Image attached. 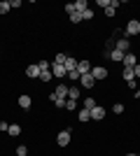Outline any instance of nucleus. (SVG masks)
I'll use <instances>...</instances> for the list:
<instances>
[{"instance_id":"obj_25","label":"nucleus","mask_w":140,"mask_h":156,"mask_svg":"<svg viewBox=\"0 0 140 156\" xmlns=\"http://www.w3.org/2000/svg\"><path fill=\"white\" fill-rule=\"evenodd\" d=\"M70 21H73V23H82V14L80 12H73V14H70Z\"/></svg>"},{"instance_id":"obj_20","label":"nucleus","mask_w":140,"mask_h":156,"mask_svg":"<svg viewBox=\"0 0 140 156\" xmlns=\"http://www.w3.org/2000/svg\"><path fill=\"white\" fill-rule=\"evenodd\" d=\"M7 133H9V135H19V133H21V126L19 124H9V128H7Z\"/></svg>"},{"instance_id":"obj_2","label":"nucleus","mask_w":140,"mask_h":156,"mask_svg":"<svg viewBox=\"0 0 140 156\" xmlns=\"http://www.w3.org/2000/svg\"><path fill=\"white\" fill-rule=\"evenodd\" d=\"M114 49L121 54H128V49H131V42H128V37H119L117 42H114Z\"/></svg>"},{"instance_id":"obj_30","label":"nucleus","mask_w":140,"mask_h":156,"mask_svg":"<svg viewBox=\"0 0 140 156\" xmlns=\"http://www.w3.org/2000/svg\"><path fill=\"white\" fill-rule=\"evenodd\" d=\"M66 58H68L66 54H56V58H54V63H61V65H63V63H66Z\"/></svg>"},{"instance_id":"obj_29","label":"nucleus","mask_w":140,"mask_h":156,"mask_svg":"<svg viewBox=\"0 0 140 156\" xmlns=\"http://www.w3.org/2000/svg\"><path fill=\"white\" fill-rule=\"evenodd\" d=\"M16 156H28V149L23 147V144H19V147H16Z\"/></svg>"},{"instance_id":"obj_11","label":"nucleus","mask_w":140,"mask_h":156,"mask_svg":"<svg viewBox=\"0 0 140 156\" xmlns=\"http://www.w3.org/2000/svg\"><path fill=\"white\" fill-rule=\"evenodd\" d=\"M63 65H66V70H68V72H73V70H77L80 61H77V58H73V56H68V58H66V63H63Z\"/></svg>"},{"instance_id":"obj_26","label":"nucleus","mask_w":140,"mask_h":156,"mask_svg":"<svg viewBox=\"0 0 140 156\" xmlns=\"http://www.w3.org/2000/svg\"><path fill=\"white\" fill-rule=\"evenodd\" d=\"M38 68H40V72H45V70H49V68H52V63H49V61H40V63H38Z\"/></svg>"},{"instance_id":"obj_5","label":"nucleus","mask_w":140,"mask_h":156,"mask_svg":"<svg viewBox=\"0 0 140 156\" xmlns=\"http://www.w3.org/2000/svg\"><path fill=\"white\" fill-rule=\"evenodd\" d=\"M91 75H93V79H96V82H100V79L107 77V70L103 68V65H96V68H91Z\"/></svg>"},{"instance_id":"obj_16","label":"nucleus","mask_w":140,"mask_h":156,"mask_svg":"<svg viewBox=\"0 0 140 156\" xmlns=\"http://www.w3.org/2000/svg\"><path fill=\"white\" fill-rule=\"evenodd\" d=\"M68 98H70V100H77V98H80V86H68Z\"/></svg>"},{"instance_id":"obj_23","label":"nucleus","mask_w":140,"mask_h":156,"mask_svg":"<svg viewBox=\"0 0 140 156\" xmlns=\"http://www.w3.org/2000/svg\"><path fill=\"white\" fill-rule=\"evenodd\" d=\"M66 110H68V112L77 110V100H70V98H68V100H66Z\"/></svg>"},{"instance_id":"obj_27","label":"nucleus","mask_w":140,"mask_h":156,"mask_svg":"<svg viewBox=\"0 0 140 156\" xmlns=\"http://www.w3.org/2000/svg\"><path fill=\"white\" fill-rule=\"evenodd\" d=\"M52 77H54V75H52V70H45V72H40V79H42V82H49Z\"/></svg>"},{"instance_id":"obj_34","label":"nucleus","mask_w":140,"mask_h":156,"mask_svg":"<svg viewBox=\"0 0 140 156\" xmlns=\"http://www.w3.org/2000/svg\"><path fill=\"white\" fill-rule=\"evenodd\" d=\"M133 75H135V79H140V63L133 68Z\"/></svg>"},{"instance_id":"obj_32","label":"nucleus","mask_w":140,"mask_h":156,"mask_svg":"<svg viewBox=\"0 0 140 156\" xmlns=\"http://www.w3.org/2000/svg\"><path fill=\"white\" fill-rule=\"evenodd\" d=\"M66 12H68V14L75 12V5H73V2H68V5H66Z\"/></svg>"},{"instance_id":"obj_19","label":"nucleus","mask_w":140,"mask_h":156,"mask_svg":"<svg viewBox=\"0 0 140 156\" xmlns=\"http://www.w3.org/2000/svg\"><path fill=\"white\" fill-rule=\"evenodd\" d=\"M77 119H80V121H89V119H91V112L82 107V110H80V114H77Z\"/></svg>"},{"instance_id":"obj_28","label":"nucleus","mask_w":140,"mask_h":156,"mask_svg":"<svg viewBox=\"0 0 140 156\" xmlns=\"http://www.w3.org/2000/svg\"><path fill=\"white\" fill-rule=\"evenodd\" d=\"M68 77H70V82H80V77H82V75H80L77 70H73V72H68Z\"/></svg>"},{"instance_id":"obj_35","label":"nucleus","mask_w":140,"mask_h":156,"mask_svg":"<svg viewBox=\"0 0 140 156\" xmlns=\"http://www.w3.org/2000/svg\"><path fill=\"white\" fill-rule=\"evenodd\" d=\"M135 98H138V100H140V89H138V91H135Z\"/></svg>"},{"instance_id":"obj_9","label":"nucleus","mask_w":140,"mask_h":156,"mask_svg":"<svg viewBox=\"0 0 140 156\" xmlns=\"http://www.w3.org/2000/svg\"><path fill=\"white\" fill-rule=\"evenodd\" d=\"M54 93H56V98H59V100H63V103L68 100V86H66V84H59Z\"/></svg>"},{"instance_id":"obj_3","label":"nucleus","mask_w":140,"mask_h":156,"mask_svg":"<svg viewBox=\"0 0 140 156\" xmlns=\"http://www.w3.org/2000/svg\"><path fill=\"white\" fill-rule=\"evenodd\" d=\"M56 144H59V147H68V144H70V130H61L59 135H56Z\"/></svg>"},{"instance_id":"obj_24","label":"nucleus","mask_w":140,"mask_h":156,"mask_svg":"<svg viewBox=\"0 0 140 156\" xmlns=\"http://www.w3.org/2000/svg\"><path fill=\"white\" fill-rule=\"evenodd\" d=\"M112 112H114V114H124V105H121V103H114L112 105Z\"/></svg>"},{"instance_id":"obj_1","label":"nucleus","mask_w":140,"mask_h":156,"mask_svg":"<svg viewBox=\"0 0 140 156\" xmlns=\"http://www.w3.org/2000/svg\"><path fill=\"white\" fill-rule=\"evenodd\" d=\"M140 33V21L138 19H131L126 23V28H124V37H126V35H138Z\"/></svg>"},{"instance_id":"obj_33","label":"nucleus","mask_w":140,"mask_h":156,"mask_svg":"<svg viewBox=\"0 0 140 156\" xmlns=\"http://www.w3.org/2000/svg\"><path fill=\"white\" fill-rule=\"evenodd\" d=\"M7 128H9V124H7V121H0V130H2V133H7Z\"/></svg>"},{"instance_id":"obj_6","label":"nucleus","mask_w":140,"mask_h":156,"mask_svg":"<svg viewBox=\"0 0 140 156\" xmlns=\"http://www.w3.org/2000/svg\"><path fill=\"white\" fill-rule=\"evenodd\" d=\"M80 84L84 86V89H93L96 79H93V75H91V72H87V75H82V77H80Z\"/></svg>"},{"instance_id":"obj_8","label":"nucleus","mask_w":140,"mask_h":156,"mask_svg":"<svg viewBox=\"0 0 140 156\" xmlns=\"http://www.w3.org/2000/svg\"><path fill=\"white\" fill-rule=\"evenodd\" d=\"M135 65H138V56L128 51L126 56H124V68H135Z\"/></svg>"},{"instance_id":"obj_4","label":"nucleus","mask_w":140,"mask_h":156,"mask_svg":"<svg viewBox=\"0 0 140 156\" xmlns=\"http://www.w3.org/2000/svg\"><path fill=\"white\" fill-rule=\"evenodd\" d=\"M52 75L56 79H63L68 75V70H66V65H61V63H52Z\"/></svg>"},{"instance_id":"obj_22","label":"nucleus","mask_w":140,"mask_h":156,"mask_svg":"<svg viewBox=\"0 0 140 156\" xmlns=\"http://www.w3.org/2000/svg\"><path fill=\"white\" fill-rule=\"evenodd\" d=\"M91 19H93V9L89 7V9H84V12H82V21H91Z\"/></svg>"},{"instance_id":"obj_7","label":"nucleus","mask_w":140,"mask_h":156,"mask_svg":"<svg viewBox=\"0 0 140 156\" xmlns=\"http://www.w3.org/2000/svg\"><path fill=\"white\" fill-rule=\"evenodd\" d=\"M26 77H31V79H40V68H38V63H31L26 68Z\"/></svg>"},{"instance_id":"obj_31","label":"nucleus","mask_w":140,"mask_h":156,"mask_svg":"<svg viewBox=\"0 0 140 156\" xmlns=\"http://www.w3.org/2000/svg\"><path fill=\"white\" fill-rule=\"evenodd\" d=\"M103 12H105V16H114V12H117V9H114V7H110V5H107L105 9H103Z\"/></svg>"},{"instance_id":"obj_10","label":"nucleus","mask_w":140,"mask_h":156,"mask_svg":"<svg viewBox=\"0 0 140 156\" xmlns=\"http://www.w3.org/2000/svg\"><path fill=\"white\" fill-rule=\"evenodd\" d=\"M124 56H126V54L117 51V49H112V51L107 54V58H110V61H114V63H124Z\"/></svg>"},{"instance_id":"obj_13","label":"nucleus","mask_w":140,"mask_h":156,"mask_svg":"<svg viewBox=\"0 0 140 156\" xmlns=\"http://www.w3.org/2000/svg\"><path fill=\"white\" fill-rule=\"evenodd\" d=\"M82 107L91 112L93 107H98V103H96V98H84V100H82Z\"/></svg>"},{"instance_id":"obj_17","label":"nucleus","mask_w":140,"mask_h":156,"mask_svg":"<svg viewBox=\"0 0 140 156\" xmlns=\"http://www.w3.org/2000/svg\"><path fill=\"white\" fill-rule=\"evenodd\" d=\"M73 5H75V12H84V9H89V2H87V0H77V2H73Z\"/></svg>"},{"instance_id":"obj_14","label":"nucleus","mask_w":140,"mask_h":156,"mask_svg":"<svg viewBox=\"0 0 140 156\" xmlns=\"http://www.w3.org/2000/svg\"><path fill=\"white\" fill-rule=\"evenodd\" d=\"M19 105H21V107H23V110H28V107L33 105V98L23 93V96H19Z\"/></svg>"},{"instance_id":"obj_18","label":"nucleus","mask_w":140,"mask_h":156,"mask_svg":"<svg viewBox=\"0 0 140 156\" xmlns=\"http://www.w3.org/2000/svg\"><path fill=\"white\" fill-rule=\"evenodd\" d=\"M121 77H124V82H133V79H135V75H133V68H124Z\"/></svg>"},{"instance_id":"obj_36","label":"nucleus","mask_w":140,"mask_h":156,"mask_svg":"<svg viewBox=\"0 0 140 156\" xmlns=\"http://www.w3.org/2000/svg\"><path fill=\"white\" fill-rule=\"evenodd\" d=\"M126 156H138V154H126Z\"/></svg>"},{"instance_id":"obj_12","label":"nucleus","mask_w":140,"mask_h":156,"mask_svg":"<svg viewBox=\"0 0 140 156\" xmlns=\"http://www.w3.org/2000/svg\"><path fill=\"white\" fill-rule=\"evenodd\" d=\"M103 117H105V110H103L100 105H98V107H93V110H91V119H93V121H100V119H103Z\"/></svg>"},{"instance_id":"obj_15","label":"nucleus","mask_w":140,"mask_h":156,"mask_svg":"<svg viewBox=\"0 0 140 156\" xmlns=\"http://www.w3.org/2000/svg\"><path fill=\"white\" fill-rule=\"evenodd\" d=\"M77 72H80V75H87V72H91V63H89V61H80V65H77Z\"/></svg>"},{"instance_id":"obj_21","label":"nucleus","mask_w":140,"mask_h":156,"mask_svg":"<svg viewBox=\"0 0 140 156\" xmlns=\"http://www.w3.org/2000/svg\"><path fill=\"white\" fill-rule=\"evenodd\" d=\"M12 9V5H9V0H0V14H7Z\"/></svg>"}]
</instances>
